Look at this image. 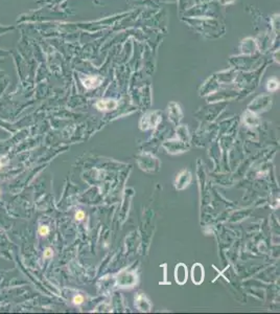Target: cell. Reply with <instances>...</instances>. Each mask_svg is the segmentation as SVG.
I'll return each instance as SVG.
<instances>
[{"mask_svg":"<svg viewBox=\"0 0 280 314\" xmlns=\"http://www.w3.org/2000/svg\"><path fill=\"white\" fill-rule=\"evenodd\" d=\"M101 83V79L99 77H87L86 79H83V84L86 88H95Z\"/></svg>","mask_w":280,"mask_h":314,"instance_id":"cell-3","label":"cell"},{"mask_svg":"<svg viewBox=\"0 0 280 314\" xmlns=\"http://www.w3.org/2000/svg\"><path fill=\"white\" fill-rule=\"evenodd\" d=\"M52 255V249L51 248H46L44 251V258H50Z\"/></svg>","mask_w":280,"mask_h":314,"instance_id":"cell-8","label":"cell"},{"mask_svg":"<svg viewBox=\"0 0 280 314\" xmlns=\"http://www.w3.org/2000/svg\"><path fill=\"white\" fill-rule=\"evenodd\" d=\"M83 301H84V298H83L82 295H76L73 298V303L75 304V305H81V304L83 303Z\"/></svg>","mask_w":280,"mask_h":314,"instance_id":"cell-6","label":"cell"},{"mask_svg":"<svg viewBox=\"0 0 280 314\" xmlns=\"http://www.w3.org/2000/svg\"><path fill=\"white\" fill-rule=\"evenodd\" d=\"M2 165H3V164H2V160H1V158H0V169L2 168Z\"/></svg>","mask_w":280,"mask_h":314,"instance_id":"cell-9","label":"cell"},{"mask_svg":"<svg viewBox=\"0 0 280 314\" xmlns=\"http://www.w3.org/2000/svg\"><path fill=\"white\" fill-rule=\"evenodd\" d=\"M175 279L179 285H184L187 281V267L184 264L177 265L175 270Z\"/></svg>","mask_w":280,"mask_h":314,"instance_id":"cell-1","label":"cell"},{"mask_svg":"<svg viewBox=\"0 0 280 314\" xmlns=\"http://www.w3.org/2000/svg\"><path fill=\"white\" fill-rule=\"evenodd\" d=\"M117 106V103L113 99H105V101L97 102L96 107L99 110H110V109H114Z\"/></svg>","mask_w":280,"mask_h":314,"instance_id":"cell-4","label":"cell"},{"mask_svg":"<svg viewBox=\"0 0 280 314\" xmlns=\"http://www.w3.org/2000/svg\"><path fill=\"white\" fill-rule=\"evenodd\" d=\"M84 217H85V214H84V211H79L76 214H75V219H76V220H79V221L83 220Z\"/></svg>","mask_w":280,"mask_h":314,"instance_id":"cell-7","label":"cell"},{"mask_svg":"<svg viewBox=\"0 0 280 314\" xmlns=\"http://www.w3.org/2000/svg\"><path fill=\"white\" fill-rule=\"evenodd\" d=\"M191 279L196 285L202 284L204 281V268L201 264H194L191 270Z\"/></svg>","mask_w":280,"mask_h":314,"instance_id":"cell-2","label":"cell"},{"mask_svg":"<svg viewBox=\"0 0 280 314\" xmlns=\"http://www.w3.org/2000/svg\"><path fill=\"white\" fill-rule=\"evenodd\" d=\"M38 232L41 236H47L48 233H49V228H48V226H46V225H41L40 227H39Z\"/></svg>","mask_w":280,"mask_h":314,"instance_id":"cell-5","label":"cell"}]
</instances>
